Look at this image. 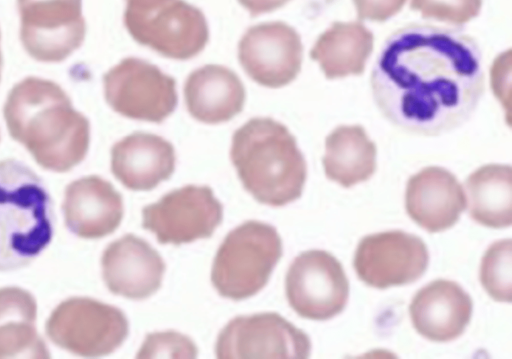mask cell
Returning a JSON list of instances; mask_svg holds the SVG:
<instances>
[{"label":"cell","instance_id":"obj_19","mask_svg":"<svg viewBox=\"0 0 512 359\" xmlns=\"http://www.w3.org/2000/svg\"><path fill=\"white\" fill-rule=\"evenodd\" d=\"M173 145L161 136L134 132L111 149V171L126 188L149 191L171 177L175 169Z\"/></svg>","mask_w":512,"mask_h":359},{"label":"cell","instance_id":"obj_30","mask_svg":"<svg viewBox=\"0 0 512 359\" xmlns=\"http://www.w3.org/2000/svg\"><path fill=\"white\" fill-rule=\"evenodd\" d=\"M288 1L290 0H238L252 17L272 12L285 5Z\"/></svg>","mask_w":512,"mask_h":359},{"label":"cell","instance_id":"obj_29","mask_svg":"<svg viewBox=\"0 0 512 359\" xmlns=\"http://www.w3.org/2000/svg\"><path fill=\"white\" fill-rule=\"evenodd\" d=\"M406 0H354L358 17L384 21L396 14Z\"/></svg>","mask_w":512,"mask_h":359},{"label":"cell","instance_id":"obj_3","mask_svg":"<svg viewBox=\"0 0 512 359\" xmlns=\"http://www.w3.org/2000/svg\"><path fill=\"white\" fill-rule=\"evenodd\" d=\"M230 158L244 188L258 202L279 207L301 196L306 162L282 123L268 117L247 121L233 134Z\"/></svg>","mask_w":512,"mask_h":359},{"label":"cell","instance_id":"obj_6","mask_svg":"<svg viewBox=\"0 0 512 359\" xmlns=\"http://www.w3.org/2000/svg\"><path fill=\"white\" fill-rule=\"evenodd\" d=\"M123 21L136 42L176 60L193 58L209 40L203 12L185 0H127Z\"/></svg>","mask_w":512,"mask_h":359},{"label":"cell","instance_id":"obj_24","mask_svg":"<svg viewBox=\"0 0 512 359\" xmlns=\"http://www.w3.org/2000/svg\"><path fill=\"white\" fill-rule=\"evenodd\" d=\"M469 214L477 223L504 228L512 223V169L506 164L478 168L466 180Z\"/></svg>","mask_w":512,"mask_h":359},{"label":"cell","instance_id":"obj_9","mask_svg":"<svg viewBox=\"0 0 512 359\" xmlns=\"http://www.w3.org/2000/svg\"><path fill=\"white\" fill-rule=\"evenodd\" d=\"M20 40L36 61L59 63L83 44L82 0H17Z\"/></svg>","mask_w":512,"mask_h":359},{"label":"cell","instance_id":"obj_20","mask_svg":"<svg viewBox=\"0 0 512 359\" xmlns=\"http://www.w3.org/2000/svg\"><path fill=\"white\" fill-rule=\"evenodd\" d=\"M245 88L231 69L215 64L202 66L187 77L184 98L190 115L206 124L229 121L243 109Z\"/></svg>","mask_w":512,"mask_h":359},{"label":"cell","instance_id":"obj_12","mask_svg":"<svg viewBox=\"0 0 512 359\" xmlns=\"http://www.w3.org/2000/svg\"><path fill=\"white\" fill-rule=\"evenodd\" d=\"M310 350L307 334L273 312L232 319L220 332L215 346L221 359H304Z\"/></svg>","mask_w":512,"mask_h":359},{"label":"cell","instance_id":"obj_2","mask_svg":"<svg viewBox=\"0 0 512 359\" xmlns=\"http://www.w3.org/2000/svg\"><path fill=\"white\" fill-rule=\"evenodd\" d=\"M7 130L43 169L64 173L80 164L90 144V122L56 82L28 76L3 106Z\"/></svg>","mask_w":512,"mask_h":359},{"label":"cell","instance_id":"obj_27","mask_svg":"<svg viewBox=\"0 0 512 359\" xmlns=\"http://www.w3.org/2000/svg\"><path fill=\"white\" fill-rule=\"evenodd\" d=\"M481 0H412L411 8L424 18H433L453 24H463L475 17Z\"/></svg>","mask_w":512,"mask_h":359},{"label":"cell","instance_id":"obj_14","mask_svg":"<svg viewBox=\"0 0 512 359\" xmlns=\"http://www.w3.org/2000/svg\"><path fill=\"white\" fill-rule=\"evenodd\" d=\"M303 46L297 31L281 22L249 27L238 44V60L256 83L279 88L292 82L301 70Z\"/></svg>","mask_w":512,"mask_h":359},{"label":"cell","instance_id":"obj_22","mask_svg":"<svg viewBox=\"0 0 512 359\" xmlns=\"http://www.w3.org/2000/svg\"><path fill=\"white\" fill-rule=\"evenodd\" d=\"M373 34L358 22H336L322 33L310 50L328 79L360 75L373 51Z\"/></svg>","mask_w":512,"mask_h":359},{"label":"cell","instance_id":"obj_31","mask_svg":"<svg viewBox=\"0 0 512 359\" xmlns=\"http://www.w3.org/2000/svg\"><path fill=\"white\" fill-rule=\"evenodd\" d=\"M0 42H1V31H0ZM2 67H3V57H2L1 46H0V81H1V75H2Z\"/></svg>","mask_w":512,"mask_h":359},{"label":"cell","instance_id":"obj_13","mask_svg":"<svg viewBox=\"0 0 512 359\" xmlns=\"http://www.w3.org/2000/svg\"><path fill=\"white\" fill-rule=\"evenodd\" d=\"M428 262V250L420 237L394 230L362 238L355 252L354 268L364 283L384 289L416 281Z\"/></svg>","mask_w":512,"mask_h":359},{"label":"cell","instance_id":"obj_16","mask_svg":"<svg viewBox=\"0 0 512 359\" xmlns=\"http://www.w3.org/2000/svg\"><path fill=\"white\" fill-rule=\"evenodd\" d=\"M62 212L71 233L84 239H99L119 227L123 199L109 181L97 175L85 176L66 186Z\"/></svg>","mask_w":512,"mask_h":359},{"label":"cell","instance_id":"obj_21","mask_svg":"<svg viewBox=\"0 0 512 359\" xmlns=\"http://www.w3.org/2000/svg\"><path fill=\"white\" fill-rule=\"evenodd\" d=\"M36 319L37 303L29 291L16 286L0 288V359L50 357Z\"/></svg>","mask_w":512,"mask_h":359},{"label":"cell","instance_id":"obj_7","mask_svg":"<svg viewBox=\"0 0 512 359\" xmlns=\"http://www.w3.org/2000/svg\"><path fill=\"white\" fill-rule=\"evenodd\" d=\"M45 332L61 349L78 356L100 357L121 346L129 323L117 307L88 297H72L51 312Z\"/></svg>","mask_w":512,"mask_h":359},{"label":"cell","instance_id":"obj_10","mask_svg":"<svg viewBox=\"0 0 512 359\" xmlns=\"http://www.w3.org/2000/svg\"><path fill=\"white\" fill-rule=\"evenodd\" d=\"M287 300L301 317L328 320L345 308L349 282L341 263L324 250H308L291 263L285 280Z\"/></svg>","mask_w":512,"mask_h":359},{"label":"cell","instance_id":"obj_1","mask_svg":"<svg viewBox=\"0 0 512 359\" xmlns=\"http://www.w3.org/2000/svg\"><path fill=\"white\" fill-rule=\"evenodd\" d=\"M373 99L395 127L436 136L459 127L485 89L482 54L461 32L412 24L389 35L370 77Z\"/></svg>","mask_w":512,"mask_h":359},{"label":"cell","instance_id":"obj_26","mask_svg":"<svg viewBox=\"0 0 512 359\" xmlns=\"http://www.w3.org/2000/svg\"><path fill=\"white\" fill-rule=\"evenodd\" d=\"M197 347L187 336L174 331L147 335L138 358H195Z\"/></svg>","mask_w":512,"mask_h":359},{"label":"cell","instance_id":"obj_8","mask_svg":"<svg viewBox=\"0 0 512 359\" xmlns=\"http://www.w3.org/2000/svg\"><path fill=\"white\" fill-rule=\"evenodd\" d=\"M103 88L108 105L135 120L161 123L178 103L175 79L136 57L124 58L108 70Z\"/></svg>","mask_w":512,"mask_h":359},{"label":"cell","instance_id":"obj_15","mask_svg":"<svg viewBox=\"0 0 512 359\" xmlns=\"http://www.w3.org/2000/svg\"><path fill=\"white\" fill-rule=\"evenodd\" d=\"M101 268L110 292L128 299L142 300L160 288L165 263L145 240L127 234L106 247Z\"/></svg>","mask_w":512,"mask_h":359},{"label":"cell","instance_id":"obj_25","mask_svg":"<svg viewBox=\"0 0 512 359\" xmlns=\"http://www.w3.org/2000/svg\"><path fill=\"white\" fill-rule=\"evenodd\" d=\"M512 242H494L485 252L480 268V281L485 291L496 301L511 302Z\"/></svg>","mask_w":512,"mask_h":359},{"label":"cell","instance_id":"obj_28","mask_svg":"<svg viewBox=\"0 0 512 359\" xmlns=\"http://www.w3.org/2000/svg\"><path fill=\"white\" fill-rule=\"evenodd\" d=\"M511 50L500 54L491 68V87L505 111L510 113Z\"/></svg>","mask_w":512,"mask_h":359},{"label":"cell","instance_id":"obj_17","mask_svg":"<svg viewBox=\"0 0 512 359\" xmlns=\"http://www.w3.org/2000/svg\"><path fill=\"white\" fill-rule=\"evenodd\" d=\"M466 202L459 181L442 167H426L407 182L406 211L428 232H441L453 226L465 210Z\"/></svg>","mask_w":512,"mask_h":359},{"label":"cell","instance_id":"obj_11","mask_svg":"<svg viewBox=\"0 0 512 359\" xmlns=\"http://www.w3.org/2000/svg\"><path fill=\"white\" fill-rule=\"evenodd\" d=\"M142 226L159 243L179 245L209 238L219 226L223 207L208 186L187 185L142 210Z\"/></svg>","mask_w":512,"mask_h":359},{"label":"cell","instance_id":"obj_4","mask_svg":"<svg viewBox=\"0 0 512 359\" xmlns=\"http://www.w3.org/2000/svg\"><path fill=\"white\" fill-rule=\"evenodd\" d=\"M53 235V201L46 183L19 160L0 161V271L31 264Z\"/></svg>","mask_w":512,"mask_h":359},{"label":"cell","instance_id":"obj_5","mask_svg":"<svg viewBox=\"0 0 512 359\" xmlns=\"http://www.w3.org/2000/svg\"><path fill=\"white\" fill-rule=\"evenodd\" d=\"M282 256L277 230L260 221H247L233 229L213 261L211 281L217 292L231 300L257 294L267 284Z\"/></svg>","mask_w":512,"mask_h":359},{"label":"cell","instance_id":"obj_23","mask_svg":"<svg viewBox=\"0 0 512 359\" xmlns=\"http://www.w3.org/2000/svg\"><path fill=\"white\" fill-rule=\"evenodd\" d=\"M322 163L327 178L348 188L373 175L376 146L361 125H341L326 137Z\"/></svg>","mask_w":512,"mask_h":359},{"label":"cell","instance_id":"obj_18","mask_svg":"<svg viewBox=\"0 0 512 359\" xmlns=\"http://www.w3.org/2000/svg\"><path fill=\"white\" fill-rule=\"evenodd\" d=\"M472 300L463 288L449 280H435L413 297L409 312L417 332L435 342L459 337L470 322Z\"/></svg>","mask_w":512,"mask_h":359}]
</instances>
